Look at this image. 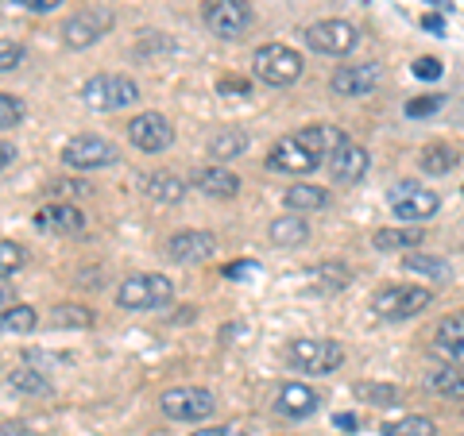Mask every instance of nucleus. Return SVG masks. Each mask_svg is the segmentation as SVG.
<instances>
[{
	"instance_id": "33",
	"label": "nucleus",
	"mask_w": 464,
	"mask_h": 436,
	"mask_svg": "<svg viewBox=\"0 0 464 436\" xmlns=\"http://www.w3.org/2000/svg\"><path fill=\"white\" fill-rule=\"evenodd\" d=\"M8 386L20 390V394H51V379L43 371H32V367H16V371H12Z\"/></svg>"
},
{
	"instance_id": "15",
	"label": "nucleus",
	"mask_w": 464,
	"mask_h": 436,
	"mask_svg": "<svg viewBox=\"0 0 464 436\" xmlns=\"http://www.w3.org/2000/svg\"><path fill=\"white\" fill-rule=\"evenodd\" d=\"M295 143L298 147H306L317 163H322V158L329 163V158L337 155L348 139H344L341 128H333V124H310V128H302V132H295Z\"/></svg>"
},
{
	"instance_id": "24",
	"label": "nucleus",
	"mask_w": 464,
	"mask_h": 436,
	"mask_svg": "<svg viewBox=\"0 0 464 436\" xmlns=\"http://www.w3.org/2000/svg\"><path fill=\"white\" fill-rule=\"evenodd\" d=\"M267 236H271L275 247H302V243L310 240V224L302 221L298 213L295 216H279V221H271Z\"/></svg>"
},
{
	"instance_id": "11",
	"label": "nucleus",
	"mask_w": 464,
	"mask_h": 436,
	"mask_svg": "<svg viewBox=\"0 0 464 436\" xmlns=\"http://www.w3.org/2000/svg\"><path fill=\"white\" fill-rule=\"evenodd\" d=\"M63 163L70 170H101L116 163V147L101 136H74L63 147Z\"/></svg>"
},
{
	"instance_id": "36",
	"label": "nucleus",
	"mask_w": 464,
	"mask_h": 436,
	"mask_svg": "<svg viewBox=\"0 0 464 436\" xmlns=\"http://www.w3.org/2000/svg\"><path fill=\"white\" fill-rule=\"evenodd\" d=\"M20 120H24V100L0 93V132H5V128H16Z\"/></svg>"
},
{
	"instance_id": "8",
	"label": "nucleus",
	"mask_w": 464,
	"mask_h": 436,
	"mask_svg": "<svg viewBox=\"0 0 464 436\" xmlns=\"http://www.w3.org/2000/svg\"><path fill=\"white\" fill-rule=\"evenodd\" d=\"M356 43H360V32H356V24H348V20H317L306 27V47L317 54L344 58L356 51Z\"/></svg>"
},
{
	"instance_id": "12",
	"label": "nucleus",
	"mask_w": 464,
	"mask_h": 436,
	"mask_svg": "<svg viewBox=\"0 0 464 436\" xmlns=\"http://www.w3.org/2000/svg\"><path fill=\"white\" fill-rule=\"evenodd\" d=\"M217 251V236L213 232H174L167 240V259L170 263H182V267H194V263H206Z\"/></svg>"
},
{
	"instance_id": "21",
	"label": "nucleus",
	"mask_w": 464,
	"mask_h": 436,
	"mask_svg": "<svg viewBox=\"0 0 464 436\" xmlns=\"http://www.w3.org/2000/svg\"><path fill=\"white\" fill-rule=\"evenodd\" d=\"M368 166H372L368 151L364 147H353V143H344V147L329 158V174L337 182H360L368 174Z\"/></svg>"
},
{
	"instance_id": "48",
	"label": "nucleus",
	"mask_w": 464,
	"mask_h": 436,
	"mask_svg": "<svg viewBox=\"0 0 464 436\" xmlns=\"http://www.w3.org/2000/svg\"><path fill=\"white\" fill-rule=\"evenodd\" d=\"M190 436H240L237 429H198V432H190Z\"/></svg>"
},
{
	"instance_id": "27",
	"label": "nucleus",
	"mask_w": 464,
	"mask_h": 436,
	"mask_svg": "<svg viewBox=\"0 0 464 436\" xmlns=\"http://www.w3.org/2000/svg\"><path fill=\"white\" fill-rule=\"evenodd\" d=\"M325 201H329V194L322 190V185H306V182H298V185H290V190H283V205H286V209H295V213L325 209Z\"/></svg>"
},
{
	"instance_id": "10",
	"label": "nucleus",
	"mask_w": 464,
	"mask_h": 436,
	"mask_svg": "<svg viewBox=\"0 0 464 436\" xmlns=\"http://www.w3.org/2000/svg\"><path fill=\"white\" fill-rule=\"evenodd\" d=\"M112 32V12L109 8H101V5H90V8H82L78 16H70L63 24V39H66V47H93V43L101 35H109Z\"/></svg>"
},
{
	"instance_id": "22",
	"label": "nucleus",
	"mask_w": 464,
	"mask_h": 436,
	"mask_svg": "<svg viewBox=\"0 0 464 436\" xmlns=\"http://www.w3.org/2000/svg\"><path fill=\"white\" fill-rule=\"evenodd\" d=\"M433 347L449 359H464V313L445 317L438 325V332H433Z\"/></svg>"
},
{
	"instance_id": "41",
	"label": "nucleus",
	"mask_w": 464,
	"mask_h": 436,
	"mask_svg": "<svg viewBox=\"0 0 464 436\" xmlns=\"http://www.w3.org/2000/svg\"><path fill=\"white\" fill-rule=\"evenodd\" d=\"M414 78H422V81H438L441 78V62H438V58H418V62H414Z\"/></svg>"
},
{
	"instance_id": "45",
	"label": "nucleus",
	"mask_w": 464,
	"mask_h": 436,
	"mask_svg": "<svg viewBox=\"0 0 464 436\" xmlns=\"http://www.w3.org/2000/svg\"><path fill=\"white\" fill-rule=\"evenodd\" d=\"M333 425L344 429V432H356L360 429V417L356 413H337V417H333Z\"/></svg>"
},
{
	"instance_id": "26",
	"label": "nucleus",
	"mask_w": 464,
	"mask_h": 436,
	"mask_svg": "<svg viewBox=\"0 0 464 436\" xmlns=\"http://www.w3.org/2000/svg\"><path fill=\"white\" fill-rule=\"evenodd\" d=\"M306 279H310L314 294H341V289L353 282V274H348L344 263H325V267H314Z\"/></svg>"
},
{
	"instance_id": "32",
	"label": "nucleus",
	"mask_w": 464,
	"mask_h": 436,
	"mask_svg": "<svg viewBox=\"0 0 464 436\" xmlns=\"http://www.w3.org/2000/svg\"><path fill=\"white\" fill-rule=\"evenodd\" d=\"M402 270H411V274H422V279L430 282H441L449 279V263L445 259H433V255H422V251H411V255H402Z\"/></svg>"
},
{
	"instance_id": "46",
	"label": "nucleus",
	"mask_w": 464,
	"mask_h": 436,
	"mask_svg": "<svg viewBox=\"0 0 464 436\" xmlns=\"http://www.w3.org/2000/svg\"><path fill=\"white\" fill-rule=\"evenodd\" d=\"M12 163H16V147H12V143H5V139H0V170H8Z\"/></svg>"
},
{
	"instance_id": "38",
	"label": "nucleus",
	"mask_w": 464,
	"mask_h": 436,
	"mask_svg": "<svg viewBox=\"0 0 464 436\" xmlns=\"http://www.w3.org/2000/svg\"><path fill=\"white\" fill-rule=\"evenodd\" d=\"M24 62V47L12 39H0V74H8V70H16Z\"/></svg>"
},
{
	"instance_id": "17",
	"label": "nucleus",
	"mask_w": 464,
	"mask_h": 436,
	"mask_svg": "<svg viewBox=\"0 0 464 436\" xmlns=\"http://www.w3.org/2000/svg\"><path fill=\"white\" fill-rule=\"evenodd\" d=\"M267 166L279 170V174H310V170H317L322 163H317V158H314L306 147H298L295 136H286V139H279V143L271 147Z\"/></svg>"
},
{
	"instance_id": "25",
	"label": "nucleus",
	"mask_w": 464,
	"mask_h": 436,
	"mask_svg": "<svg viewBox=\"0 0 464 436\" xmlns=\"http://www.w3.org/2000/svg\"><path fill=\"white\" fill-rule=\"evenodd\" d=\"M248 151V132H240V128H225V132H217L209 139V158L213 163H228V158H240Z\"/></svg>"
},
{
	"instance_id": "13",
	"label": "nucleus",
	"mask_w": 464,
	"mask_h": 436,
	"mask_svg": "<svg viewBox=\"0 0 464 436\" xmlns=\"http://www.w3.org/2000/svg\"><path fill=\"white\" fill-rule=\"evenodd\" d=\"M128 139H132L140 151L155 155V151H167L170 147L174 128H170V120H167L163 112H140L136 120L128 124Z\"/></svg>"
},
{
	"instance_id": "1",
	"label": "nucleus",
	"mask_w": 464,
	"mask_h": 436,
	"mask_svg": "<svg viewBox=\"0 0 464 436\" xmlns=\"http://www.w3.org/2000/svg\"><path fill=\"white\" fill-rule=\"evenodd\" d=\"M140 100V85L124 74H97L82 85V105L93 112H121Z\"/></svg>"
},
{
	"instance_id": "31",
	"label": "nucleus",
	"mask_w": 464,
	"mask_h": 436,
	"mask_svg": "<svg viewBox=\"0 0 464 436\" xmlns=\"http://www.w3.org/2000/svg\"><path fill=\"white\" fill-rule=\"evenodd\" d=\"M460 163L453 147H445V143H430V147L418 151V166H422L426 174H449Z\"/></svg>"
},
{
	"instance_id": "23",
	"label": "nucleus",
	"mask_w": 464,
	"mask_h": 436,
	"mask_svg": "<svg viewBox=\"0 0 464 436\" xmlns=\"http://www.w3.org/2000/svg\"><path fill=\"white\" fill-rule=\"evenodd\" d=\"M375 251H414L422 243V228L418 224H406V228H380L372 236Z\"/></svg>"
},
{
	"instance_id": "6",
	"label": "nucleus",
	"mask_w": 464,
	"mask_h": 436,
	"mask_svg": "<svg viewBox=\"0 0 464 436\" xmlns=\"http://www.w3.org/2000/svg\"><path fill=\"white\" fill-rule=\"evenodd\" d=\"M286 355H290V363H295V371H302V374H329V371H337L344 363V347L337 340L306 336V340L290 344Z\"/></svg>"
},
{
	"instance_id": "34",
	"label": "nucleus",
	"mask_w": 464,
	"mask_h": 436,
	"mask_svg": "<svg viewBox=\"0 0 464 436\" xmlns=\"http://www.w3.org/2000/svg\"><path fill=\"white\" fill-rule=\"evenodd\" d=\"M383 436H438V425L430 417H402L383 425Z\"/></svg>"
},
{
	"instance_id": "18",
	"label": "nucleus",
	"mask_w": 464,
	"mask_h": 436,
	"mask_svg": "<svg viewBox=\"0 0 464 436\" xmlns=\"http://www.w3.org/2000/svg\"><path fill=\"white\" fill-rule=\"evenodd\" d=\"M317 405H322V394L306 383H286L279 390V398H275V410H279L283 417H290V421H302V417L317 413Z\"/></svg>"
},
{
	"instance_id": "47",
	"label": "nucleus",
	"mask_w": 464,
	"mask_h": 436,
	"mask_svg": "<svg viewBox=\"0 0 464 436\" xmlns=\"http://www.w3.org/2000/svg\"><path fill=\"white\" fill-rule=\"evenodd\" d=\"M8 305H16V289L0 279V309H8Z\"/></svg>"
},
{
	"instance_id": "37",
	"label": "nucleus",
	"mask_w": 464,
	"mask_h": 436,
	"mask_svg": "<svg viewBox=\"0 0 464 436\" xmlns=\"http://www.w3.org/2000/svg\"><path fill=\"white\" fill-rule=\"evenodd\" d=\"M356 398H368V402H399V386H375V383H360L356 386Z\"/></svg>"
},
{
	"instance_id": "44",
	"label": "nucleus",
	"mask_w": 464,
	"mask_h": 436,
	"mask_svg": "<svg viewBox=\"0 0 464 436\" xmlns=\"http://www.w3.org/2000/svg\"><path fill=\"white\" fill-rule=\"evenodd\" d=\"M12 5H20L27 12H54V8H63L66 0H12Z\"/></svg>"
},
{
	"instance_id": "16",
	"label": "nucleus",
	"mask_w": 464,
	"mask_h": 436,
	"mask_svg": "<svg viewBox=\"0 0 464 436\" xmlns=\"http://www.w3.org/2000/svg\"><path fill=\"white\" fill-rule=\"evenodd\" d=\"M190 182H194V190H201L206 197H217V201H228V197L240 194V178H237V174H232L228 166H221V163L198 166Z\"/></svg>"
},
{
	"instance_id": "7",
	"label": "nucleus",
	"mask_w": 464,
	"mask_h": 436,
	"mask_svg": "<svg viewBox=\"0 0 464 436\" xmlns=\"http://www.w3.org/2000/svg\"><path fill=\"white\" fill-rule=\"evenodd\" d=\"M201 20L217 39H240L252 27V8L248 0H206Z\"/></svg>"
},
{
	"instance_id": "42",
	"label": "nucleus",
	"mask_w": 464,
	"mask_h": 436,
	"mask_svg": "<svg viewBox=\"0 0 464 436\" xmlns=\"http://www.w3.org/2000/svg\"><path fill=\"white\" fill-rule=\"evenodd\" d=\"M225 274H228L232 282H240V279H256V274H259V263H228V267H225Z\"/></svg>"
},
{
	"instance_id": "40",
	"label": "nucleus",
	"mask_w": 464,
	"mask_h": 436,
	"mask_svg": "<svg viewBox=\"0 0 464 436\" xmlns=\"http://www.w3.org/2000/svg\"><path fill=\"white\" fill-rule=\"evenodd\" d=\"M438 109H441V97H438V93L406 100V116H430V112H438Z\"/></svg>"
},
{
	"instance_id": "2",
	"label": "nucleus",
	"mask_w": 464,
	"mask_h": 436,
	"mask_svg": "<svg viewBox=\"0 0 464 436\" xmlns=\"http://www.w3.org/2000/svg\"><path fill=\"white\" fill-rule=\"evenodd\" d=\"M252 66H256V78L264 85H275V90L295 85L302 78V58H298V51H290L286 43H264V47L256 51Z\"/></svg>"
},
{
	"instance_id": "43",
	"label": "nucleus",
	"mask_w": 464,
	"mask_h": 436,
	"mask_svg": "<svg viewBox=\"0 0 464 436\" xmlns=\"http://www.w3.org/2000/svg\"><path fill=\"white\" fill-rule=\"evenodd\" d=\"M93 185H85V182H70V178H63V182H54V194H63V197H82V194H90Z\"/></svg>"
},
{
	"instance_id": "14",
	"label": "nucleus",
	"mask_w": 464,
	"mask_h": 436,
	"mask_svg": "<svg viewBox=\"0 0 464 436\" xmlns=\"http://www.w3.org/2000/svg\"><path fill=\"white\" fill-rule=\"evenodd\" d=\"M383 78V66L380 62H356V66H341L337 74H333L329 90L337 97H368L375 85Z\"/></svg>"
},
{
	"instance_id": "3",
	"label": "nucleus",
	"mask_w": 464,
	"mask_h": 436,
	"mask_svg": "<svg viewBox=\"0 0 464 436\" xmlns=\"http://www.w3.org/2000/svg\"><path fill=\"white\" fill-rule=\"evenodd\" d=\"M174 298V286L167 274H132V279H124L121 289H116V301L124 305V309H163L170 305Z\"/></svg>"
},
{
	"instance_id": "30",
	"label": "nucleus",
	"mask_w": 464,
	"mask_h": 436,
	"mask_svg": "<svg viewBox=\"0 0 464 436\" xmlns=\"http://www.w3.org/2000/svg\"><path fill=\"white\" fill-rule=\"evenodd\" d=\"M47 325L51 328H93V309H85V305H54L47 313Z\"/></svg>"
},
{
	"instance_id": "35",
	"label": "nucleus",
	"mask_w": 464,
	"mask_h": 436,
	"mask_svg": "<svg viewBox=\"0 0 464 436\" xmlns=\"http://www.w3.org/2000/svg\"><path fill=\"white\" fill-rule=\"evenodd\" d=\"M24 247L20 243H0V279H12L24 267Z\"/></svg>"
},
{
	"instance_id": "39",
	"label": "nucleus",
	"mask_w": 464,
	"mask_h": 436,
	"mask_svg": "<svg viewBox=\"0 0 464 436\" xmlns=\"http://www.w3.org/2000/svg\"><path fill=\"white\" fill-rule=\"evenodd\" d=\"M217 93H221V97H248L252 81H244L240 74H225L221 81H217Z\"/></svg>"
},
{
	"instance_id": "5",
	"label": "nucleus",
	"mask_w": 464,
	"mask_h": 436,
	"mask_svg": "<svg viewBox=\"0 0 464 436\" xmlns=\"http://www.w3.org/2000/svg\"><path fill=\"white\" fill-rule=\"evenodd\" d=\"M433 301V294L426 286H387L372 298V313L383 317V321H406V317H418Z\"/></svg>"
},
{
	"instance_id": "49",
	"label": "nucleus",
	"mask_w": 464,
	"mask_h": 436,
	"mask_svg": "<svg viewBox=\"0 0 464 436\" xmlns=\"http://www.w3.org/2000/svg\"><path fill=\"white\" fill-rule=\"evenodd\" d=\"M422 27L426 32H445V20L441 16H422Z\"/></svg>"
},
{
	"instance_id": "9",
	"label": "nucleus",
	"mask_w": 464,
	"mask_h": 436,
	"mask_svg": "<svg viewBox=\"0 0 464 436\" xmlns=\"http://www.w3.org/2000/svg\"><path fill=\"white\" fill-rule=\"evenodd\" d=\"M159 405H163V413L170 421H206L217 410V398L206 386H174V390H167Z\"/></svg>"
},
{
	"instance_id": "19",
	"label": "nucleus",
	"mask_w": 464,
	"mask_h": 436,
	"mask_svg": "<svg viewBox=\"0 0 464 436\" xmlns=\"http://www.w3.org/2000/svg\"><path fill=\"white\" fill-rule=\"evenodd\" d=\"M35 224H39L43 232H58V236H78V232L85 228V216H82V209L54 201V205H43V209L35 213Z\"/></svg>"
},
{
	"instance_id": "28",
	"label": "nucleus",
	"mask_w": 464,
	"mask_h": 436,
	"mask_svg": "<svg viewBox=\"0 0 464 436\" xmlns=\"http://www.w3.org/2000/svg\"><path fill=\"white\" fill-rule=\"evenodd\" d=\"M35 325H39V313L24 301L0 309V332H8V336H27V332H35Z\"/></svg>"
},
{
	"instance_id": "29",
	"label": "nucleus",
	"mask_w": 464,
	"mask_h": 436,
	"mask_svg": "<svg viewBox=\"0 0 464 436\" xmlns=\"http://www.w3.org/2000/svg\"><path fill=\"white\" fill-rule=\"evenodd\" d=\"M426 386L433 390V394L441 398H453V402H464V371L460 367H438L426 379Z\"/></svg>"
},
{
	"instance_id": "4",
	"label": "nucleus",
	"mask_w": 464,
	"mask_h": 436,
	"mask_svg": "<svg viewBox=\"0 0 464 436\" xmlns=\"http://www.w3.org/2000/svg\"><path fill=\"white\" fill-rule=\"evenodd\" d=\"M387 209L395 213L399 221L418 224V221H430V216L441 209V197L433 190H426V185H418V182H399V185L387 190Z\"/></svg>"
},
{
	"instance_id": "20",
	"label": "nucleus",
	"mask_w": 464,
	"mask_h": 436,
	"mask_svg": "<svg viewBox=\"0 0 464 436\" xmlns=\"http://www.w3.org/2000/svg\"><path fill=\"white\" fill-rule=\"evenodd\" d=\"M140 190L148 201H155V205H179V201L186 197V182L179 178V174H170V170H155L148 174V178L140 182Z\"/></svg>"
}]
</instances>
